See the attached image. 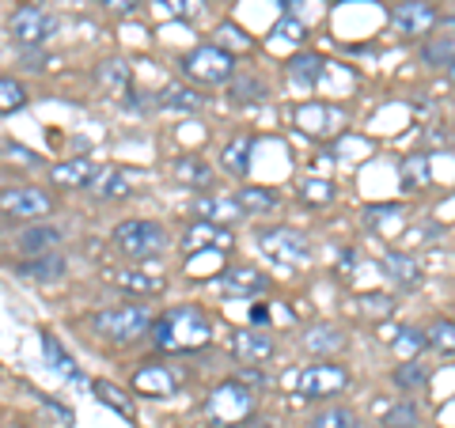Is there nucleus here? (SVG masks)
Here are the masks:
<instances>
[{
  "mask_svg": "<svg viewBox=\"0 0 455 428\" xmlns=\"http://www.w3.org/2000/svg\"><path fill=\"white\" fill-rule=\"evenodd\" d=\"M152 341H156V349L160 353H197V349H205L212 341V326H209L202 307L179 304V307H171V311H164V315L156 319Z\"/></svg>",
  "mask_w": 455,
  "mask_h": 428,
  "instance_id": "obj_1",
  "label": "nucleus"
},
{
  "mask_svg": "<svg viewBox=\"0 0 455 428\" xmlns=\"http://www.w3.org/2000/svg\"><path fill=\"white\" fill-rule=\"evenodd\" d=\"M148 326H156V322H152V311H148L145 304L107 307V311H95V315H92V330H95L99 337H107V341H118V345L145 337Z\"/></svg>",
  "mask_w": 455,
  "mask_h": 428,
  "instance_id": "obj_2",
  "label": "nucleus"
},
{
  "mask_svg": "<svg viewBox=\"0 0 455 428\" xmlns=\"http://www.w3.org/2000/svg\"><path fill=\"white\" fill-rule=\"evenodd\" d=\"M114 247L130 262H152L167 250V232L156 220H125L114 227Z\"/></svg>",
  "mask_w": 455,
  "mask_h": 428,
  "instance_id": "obj_3",
  "label": "nucleus"
},
{
  "mask_svg": "<svg viewBox=\"0 0 455 428\" xmlns=\"http://www.w3.org/2000/svg\"><path fill=\"white\" fill-rule=\"evenodd\" d=\"M251 409H254V394L247 383H220L217 391L209 394V402H205V417L212 424H220V428H232V424H243L251 417Z\"/></svg>",
  "mask_w": 455,
  "mask_h": 428,
  "instance_id": "obj_4",
  "label": "nucleus"
},
{
  "mask_svg": "<svg viewBox=\"0 0 455 428\" xmlns=\"http://www.w3.org/2000/svg\"><path fill=\"white\" fill-rule=\"evenodd\" d=\"M182 73L197 83H232L235 80V57L224 46H197L182 57Z\"/></svg>",
  "mask_w": 455,
  "mask_h": 428,
  "instance_id": "obj_5",
  "label": "nucleus"
},
{
  "mask_svg": "<svg viewBox=\"0 0 455 428\" xmlns=\"http://www.w3.org/2000/svg\"><path fill=\"white\" fill-rule=\"evenodd\" d=\"M259 247L284 266H304L311 258V242L304 232H296V227H262Z\"/></svg>",
  "mask_w": 455,
  "mask_h": 428,
  "instance_id": "obj_6",
  "label": "nucleus"
},
{
  "mask_svg": "<svg viewBox=\"0 0 455 428\" xmlns=\"http://www.w3.org/2000/svg\"><path fill=\"white\" fill-rule=\"evenodd\" d=\"M346 387H349V372L338 364H326V361H315L311 368H304L300 379H296L300 398H334Z\"/></svg>",
  "mask_w": 455,
  "mask_h": 428,
  "instance_id": "obj_7",
  "label": "nucleus"
},
{
  "mask_svg": "<svg viewBox=\"0 0 455 428\" xmlns=\"http://www.w3.org/2000/svg\"><path fill=\"white\" fill-rule=\"evenodd\" d=\"M8 31H12V38H16L20 46H42V42L57 31V20L50 16L46 8L27 4V8H20L16 16L8 20Z\"/></svg>",
  "mask_w": 455,
  "mask_h": 428,
  "instance_id": "obj_8",
  "label": "nucleus"
},
{
  "mask_svg": "<svg viewBox=\"0 0 455 428\" xmlns=\"http://www.w3.org/2000/svg\"><path fill=\"white\" fill-rule=\"evenodd\" d=\"M436 8L429 0H395L391 4V27L398 35H429L436 27Z\"/></svg>",
  "mask_w": 455,
  "mask_h": 428,
  "instance_id": "obj_9",
  "label": "nucleus"
},
{
  "mask_svg": "<svg viewBox=\"0 0 455 428\" xmlns=\"http://www.w3.org/2000/svg\"><path fill=\"white\" fill-rule=\"evenodd\" d=\"M296 125H300L307 137L326 140L346 125V114H341L338 107H326V103H304L300 110H296Z\"/></svg>",
  "mask_w": 455,
  "mask_h": 428,
  "instance_id": "obj_10",
  "label": "nucleus"
},
{
  "mask_svg": "<svg viewBox=\"0 0 455 428\" xmlns=\"http://www.w3.org/2000/svg\"><path fill=\"white\" fill-rule=\"evenodd\" d=\"M235 239L224 224H212V220H194L182 235V250L194 254V250H232Z\"/></svg>",
  "mask_w": 455,
  "mask_h": 428,
  "instance_id": "obj_11",
  "label": "nucleus"
},
{
  "mask_svg": "<svg viewBox=\"0 0 455 428\" xmlns=\"http://www.w3.org/2000/svg\"><path fill=\"white\" fill-rule=\"evenodd\" d=\"M179 383H182V376L175 372V368H167V364H145V368H137V372H133V391L148 394V398L175 394Z\"/></svg>",
  "mask_w": 455,
  "mask_h": 428,
  "instance_id": "obj_12",
  "label": "nucleus"
},
{
  "mask_svg": "<svg viewBox=\"0 0 455 428\" xmlns=\"http://www.w3.org/2000/svg\"><path fill=\"white\" fill-rule=\"evenodd\" d=\"M4 212L8 217H46V212L53 209L50 202V194L46 190H38V186H20V190H4Z\"/></svg>",
  "mask_w": 455,
  "mask_h": 428,
  "instance_id": "obj_13",
  "label": "nucleus"
},
{
  "mask_svg": "<svg viewBox=\"0 0 455 428\" xmlns=\"http://www.w3.org/2000/svg\"><path fill=\"white\" fill-rule=\"evenodd\" d=\"M212 284H217V292H224V296H259V292L269 289V277H262L259 269L239 266V269H228V273H220Z\"/></svg>",
  "mask_w": 455,
  "mask_h": 428,
  "instance_id": "obj_14",
  "label": "nucleus"
},
{
  "mask_svg": "<svg viewBox=\"0 0 455 428\" xmlns=\"http://www.w3.org/2000/svg\"><path fill=\"white\" fill-rule=\"evenodd\" d=\"M50 178L53 186H65V190H92L99 178V167L92 160H65V163H53Z\"/></svg>",
  "mask_w": 455,
  "mask_h": 428,
  "instance_id": "obj_15",
  "label": "nucleus"
},
{
  "mask_svg": "<svg viewBox=\"0 0 455 428\" xmlns=\"http://www.w3.org/2000/svg\"><path fill=\"white\" fill-rule=\"evenodd\" d=\"M232 353H235V361H243V364H262L274 356V337L262 334V330H235Z\"/></svg>",
  "mask_w": 455,
  "mask_h": 428,
  "instance_id": "obj_16",
  "label": "nucleus"
},
{
  "mask_svg": "<svg viewBox=\"0 0 455 428\" xmlns=\"http://www.w3.org/2000/svg\"><path fill=\"white\" fill-rule=\"evenodd\" d=\"M103 281L114 284V289H122V292H137V296L164 292V281L140 273V269H103Z\"/></svg>",
  "mask_w": 455,
  "mask_h": 428,
  "instance_id": "obj_17",
  "label": "nucleus"
},
{
  "mask_svg": "<svg viewBox=\"0 0 455 428\" xmlns=\"http://www.w3.org/2000/svg\"><path fill=\"white\" fill-rule=\"evenodd\" d=\"M61 242V232L50 224H35V227H27V232L16 235V247L20 254H31V258H42V254H53V247Z\"/></svg>",
  "mask_w": 455,
  "mask_h": 428,
  "instance_id": "obj_18",
  "label": "nucleus"
},
{
  "mask_svg": "<svg viewBox=\"0 0 455 428\" xmlns=\"http://www.w3.org/2000/svg\"><path fill=\"white\" fill-rule=\"evenodd\" d=\"M383 273H387L395 284H403V289H418L421 284V269H418V262L410 258V254H403V250H383Z\"/></svg>",
  "mask_w": 455,
  "mask_h": 428,
  "instance_id": "obj_19",
  "label": "nucleus"
},
{
  "mask_svg": "<svg viewBox=\"0 0 455 428\" xmlns=\"http://www.w3.org/2000/svg\"><path fill=\"white\" fill-rule=\"evenodd\" d=\"M20 277H31V281H61L68 273V262L61 258V254H42V258H27L16 266Z\"/></svg>",
  "mask_w": 455,
  "mask_h": 428,
  "instance_id": "obj_20",
  "label": "nucleus"
},
{
  "mask_svg": "<svg viewBox=\"0 0 455 428\" xmlns=\"http://www.w3.org/2000/svg\"><path fill=\"white\" fill-rule=\"evenodd\" d=\"M194 212L202 220H212V224H228V220H235V217H247L243 205H239L235 197H197Z\"/></svg>",
  "mask_w": 455,
  "mask_h": 428,
  "instance_id": "obj_21",
  "label": "nucleus"
},
{
  "mask_svg": "<svg viewBox=\"0 0 455 428\" xmlns=\"http://www.w3.org/2000/svg\"><path fill=\"white\" fill-rule=\"evenodd\" d=\"M251 152H254V137H232L224 145V152H220V163H224V170L228 175H235V178H243L247 170H251Z\"/></svg>",
  "mask_w": 455,
  "mask_h": 428,
  "instance_id": "obj_22",
  "label": "nucleus"
},
{
  "mask_svg": "<svg viewBox=\"0 0 455 428\" xmlns=\"http://www.w3.org/2000/svg\"><path fill=\"white\" fill-rule=\"evenodd\" d=\"M398 178H403V190H425L433 182V163L429 155H403V163H398Z\"/></svg>",
  "mask_w": 455,
  "mask_h": 428,
  "instance_id": "obj_23",
  "label": "nucleus"
},
{
  "mask_svg": "<svg viewBox=\"0 0 455 428\" xmlns=\"http://www.w3.org/2000/svg\"><path fill=\"white\" fill-rule=\"evenodd\" d=\"M92 190L103 197V202H122V197H133L137 182H133V175H125V170H99Z\"/></svg>",
  "mask_w": 455,
  "mask_h": 428,
  "instance_id": "obj_24",
  "label": "nucleus"
},
{
  "mask_svg": "<svg viewBox=\"0 0 455 428\" xmlns=\"http://www.w3.org/2000/svg\"><path fill=\"white\" fill-rule=\"evenodd\" d=\"M326 76V61L319 53H296L289 57V80L300 83V88H311V83H319Z\"/></svg>",
  "mask_w": 455,
  "mask_h": 428,
  "instance_id": "obj_25",
  "label": "nucleus"
},
{
  "mask_svg": "<svg viewBox=\"0 0 455 428\" xmlns=\"http://www.w3.org/2000/svg\"><path fill=\"white\" fill-rule=\"evenodd\" d=\"M171 175H175L179 186H209L212 182V170H209V163L202 160V155H182V160H175Z\"/></svg>",
  "mask_w": 455,
  "mask_h": 428,
  "instance_id": "obj_26",
  "label": "nucleus"
},
{
  "mask_svg": "<svg viewBox=\"0 0 455 428\" xmlns=\"http://www.w3.org/2000/svg\"><path fill=\"white\" fill-rule=\"evenodd\" d=\"M421 57H425V65L455 73V35H433L421 46Z\"/></svg>",
  "mask_w": 455,
  "mask_h": 428,
  "instance_id": "obj_27",
  "label": "nucleus"
},
{
  "mask_svg": "<svg viewBox=\"0 0 455 428\" xmlns=\"http://www.w3.org/2000/svg\"><path fill=\"white\" fill-rule=\"evenodd\" d=\"M95 80L107 88V95H125V91H130L133 76H130V65L118 61V57H110V61H103L95 68Z\"/></svg>",
  "mask_w": 455,
  "mask_h": 428,
  "instance_id": "obj_28",
  "label": "nucleus"
},
{
  "mask_svg": "<svg viewBox=\"0 0 455 428\" xmlns=\"http://www.w3.org/2000/svg\"><path fill=\"white\" fill-rule=\"evenodd\" d=\"M42 356H46V364H50V368H57V372H61L65 379H76V383L84 379V376H80V368H76V361L61 349V341H57L53 334L42 337Z\"/></svg>",
  "mask_w": 455,
  "mask_h": 428,
  "instance_id": "obj_29",
  "label": "nucleus"
},
{
  "mask_svg": "<svg viewBox=\"0 0 455 428\" xmlns=\"http://www.w3.org/2000/svg\"><path fill=\"white\" fill-rule=\"evenodd\" d=\"M304 349L311 356H323V353H338L341 349V330L338 326H311L304 334Z\"/></svg>",
  "mask_w": 455,
  "mask_h": 428,
  "instance_id": "obj_30",
  "label": "nucleus"
},
{
  "mask_svg": "<svg viewBox=\"0 0 455 428\" xmlns=\"http://www.w3.org/2000/svg\"><path fill=\"white\" fill-rule=\"evenodd\" d=\"M235 202L243 205L247 217H259V212H269V209H277V197L262 190V186H243V190H235Z\"/></svg>",
  "mask_w": 455,
  "mask_h": 428,
  "instance_id": "obj_31",
  "label": "nucleus"
},
{
  "mask_svg": "<svg viewBox=\"0 0 455 428\" xmlns=\"http://www.w3.org/2000/svg\"><path fill=\"white\" fill-rule=\"evenodd\" d=\"M95 398H99V402H103V406H110L114 413H122L125 421H133V402H130V398H125V391L114 387V383L99 379V383H95Z\"/></svg>",
  "mask_w": 455,
  "mask_h": 428,
  "instance_id": "obj_32",
  "label": "nucleus"
},
{
  "mask_svg": "<svg viewBox=\"0 0 455 428\" xmlns=\"http://www.w3.org/2000/svg\"><path fill=\"white\" fill-rule=\"evenodd\" d=\"M307 428H357V413L341 409V406H331V409H319Z\"/></svg>",
  "mask_w": 455,
  "mask_h": 428,
  "instance_id": "obj_33",
  "label": "nucleus"
},
{
  "mask_svg": "<svg viewBox=\"0 0 455 428\" xmlns=\"http://www.w3.org/2000/svg\"><path fill=\"white\" fill-rule=\"evenodd\" d=\"M228 95H232L235 103H262V99H266V83L254 80V76H239V80L228 83Z\"/></svg>",
  "mask_w": 455,
  "mask_h": 428,
  "instance_id": "obj_34",
  "label": "nucleus"
},
{
  "mask_svg": "<svg viewBox=\"0 0 455 428\" xmlns=\"http://www.w3.org/2000/svg\"><path fill=\"white\" fill-rule=\"evenodd\" d=\"M160 103L167 107V110H197L205 103L202 95H197L194 88H167V91H160Z\"/></svg>",
  "mask_w": 455,
  "mask_h": 428,
  "instance_id": "obj_35",
  "label": "nucleus"
},
{
  "mask_svg": "<svg viewBox=\"0 0 455 428\" xmlns=\"http://www.w3.org/2000/svg\"><path fill=\"white\" fill-rule=\"evenodd\" d=\"M425 379H429V368L418 364V361H403V364L395 368V383H398L403 391H418Z\"/></svg>",
  "mask_w": 455,
  "mask_h": 428,
  "instance_id": "obj_36",
  "label": "nucleus"
},
{
  "mask_svg": "<svg viewBox=\"0 0 455 428\" xmlns=\"http://www.w3.org/2000/svg\"><path fill=\"white\" fill-rule=\"evenodd\" d=\"M395 353L403 356V361H414V356L429 345V334H421V330H398V337L391 341Z\"/></svg>",
  "mask_w": 455,
  "mask_h": 428,
  "instance_id": "obj_37",
  "label": "nucleus"
},
{
  "mask_svg": "<svg viewBox=\"0 0 455 428\" xmlns=\"http://www.w3.org/2000/svg\"><path fill=\"white\" fill-rule=\"evenodd\" d=\"M429 345L436 353H455V322L451 319H436L429 326Z\"/></svg>",
  "mask_w": 455,
  "mask_h": 428,
  "instance_id": "obj_38",
  "label": "nucleus"
},
{
  "mask_svg": "<svg viewBox=\"0 0 455 428\" xmlns=\"http://www.w3.org/2000/svg\"><path fill=\"white\" fill-rule=\"evenodd\" d=\"M418 406L414 402H398L387 409V417H383V428H418Z\"/></svg>",
  "mask_w": 455,
  "mask_h": 428,
  "instance_id": "obj_39",
  "label": "nucleus"
},
{
  "mask_svg": "<svg viewBox=\"0 0 455 428\" xmlns=\"http://www.w3.org/2000/svg\"><path fill=\"white\" fill-rule=\"evenodd\" d=\"M156 4H160V12L171 20H194L197 12H202V0H156Z\"/></svg>",
  "mask_w": 455,
  "mask_h": 428,
  "instance_id": "obj_40",
  "label": "nucleus"
},
{
  "mask_svg": "<svg viewBox=\"0 0 455 428\" xmlns=\"http://www.w3.org/2000/svg\"><path fill=\"white\" fill-rule=\"evenodd\" d=\"M300 197L307 205H326L334 197V190H331V182H326V178H307L300 186Z\"/></svg>",
  "mask_w": 455,
  "mask_h": 428,
  "instance_id": "obj_41",
  "label": "nucleus"
},
{
  "mask_svg": "<svg viewBox=\"0 0 455 428\" xmlns=\"http://www.w3.org/2000/svg\"><path fill=\"white\" fill-rule=\"evenodd\" d=\"M23 99H27V95H23V88H20L16 80H4V83H0V110H4V114L20 110Z\"/></svg>",
  "mask_w": 455,
  "mask_h": 428,
  "instance_id": "obj_42",
  "label": "nucleus"
},
{
  "mask_svg": "<svg viewBox=\"0 0 455 428\" xmlns=\"http://www.w3.org/2000/svg\"><path fill=\"white\" fill-rule=\"evenodd\" d=\"M361 307H364V315H379V319H387L395 304H391V296H364L361 299Z\"/></svg>",
  "mask_w": 455,
  "mask_h": 428,
  "instance_id": "obj_43",
  "label": "nucleus"
},
{
  "mask_svg": "<svg viewBox=\"0 0 455 428\" xmlns=\"http://www.w3.org/2000/svg\"><path fill=\"white\" fill-rule=\"evenodd\" d=\"M274 35H289V38H304V27L296 23V20H281L277 23V31Z\"/></svg>",
  "mask_w": 455,
  "mask_h": 428,
  "instance_id": "obj_44",
  "label": "nucleus"
},
{
  "mask_svg": "<svg viewBox=\"0 0 455 428\" xmlns=\"http://www.w3.org/2000/svg\"><path fill=\"white\" fill-rule=\"evenodd\" d=\"M140 4V0H107V8L114 12V16H125V12H133Z\"/></svg>",
  "mask_w": 455,
  "mask_h": 428,
  "instance_id": "obj_45",
  "label": "nucleus"
},
{
  "mask_svg": "<svg viewBox=\"0 0 455 428\" xmlns=\"http://www.w3.org/2000/svg\"><path fill=\"white\" fill-rule=\"evenodd\" d=\"M239 379H243V383H259V387H262V383H266V376H262V368H243V372H239Z\"/></svg>",
  "mask_w": 455,
  "mask_h": 428,
  "instance_id": "obj_46",
  "label": "nucleus"
},
{
  "mask_svg": "<svg viewBox=\"0 0 455 428\" xmlns=\"http://www.w3.org/2000/svg\"><path fill=\"white\" fill-rule=\"evenodd\" d=\"M251 322H259V326H266V322H269V311H266L262 304H254V307H251Z\"/></svg>",
  "mask_w": 455,
  "mask_h": 428,
  "instance_id": "obj_47",
  "label": "nucleus"
},
{
  "mask_svg": "<svg viewBox=\"0 0 455 428\" xmlns=\"http://www.w3.org/2000/svg\"><path fill=\"white\" fill-rule=\"evenodd\" d=\"M251 428H274V424H269V421H254Z\"/></svg>",
  "mask_w": 455,
  "mask_h": 428,
  "instance_id": "obj_48",
  "label": "nucleus"
},
{
  "mask_svg": "<svg viewBox=\"0 0 455 428\" xmlns=\"http://www.w3.org/2000/svg\"><path fill=\"white\" fill-rule=\"evenodd\" d=\"M444 31H455V16H451V20H444Z\"/></svg>",
  "mask_w": 455,
  "mask_h": 428,
  "instance_id": "obj_49",
  "label": "nucleus"
}]
</instances>
